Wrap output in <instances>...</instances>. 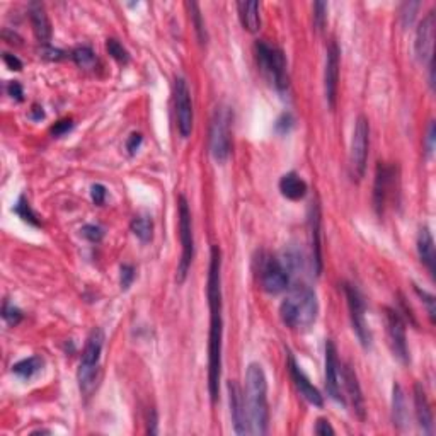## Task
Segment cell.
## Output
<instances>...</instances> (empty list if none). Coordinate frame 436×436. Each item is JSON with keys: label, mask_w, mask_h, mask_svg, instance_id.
I'll list each match as a JSON object with an SVG mask.
<instances>
[{"label": "cell", "mask_w": 436, "mask_h": 436, "mask_svg": "<svg viewBox=\"0 0 436 436\" xmlns=\"http://www.w3.org/2000/svg\"><path fill=\"white\" fill-rule=\"evenodd\" d=\"M208 307H210V332H208V392L211 401H217L222 379V252L218 245L211 247L208 267Z\"/></svg>", "instance_id": "cell-1"}, {"label": "cell", "mask_w": 436, "mask_h": 436, "mask_svg": "<svg viewBox=\"0 0 436 436\" xmlns=\"http://www.w3.org/2000/svg\"><path fill=\"white\" fill-rule=\"evenodd\" d=\"M245 408H247L251 435H266L269 424V406H267V382L263 366L251 363L245 373Z\"/></svg>", "instance_id": "cell-2"}, {"label": "cell", "mask_w": 436, "mask_h": 436, "mask_svg": "<svg viewBox=\"0 0 436 436\" xmlns=\"http://www.w3.org/2000/svg\"><path fill=\"white\" fill-rule=\"evenodd\" d=\"M317 296L305 285L293 288L280 305L281 321L290 329H309L317 319Z\"/></svg>", "instance_id": "cell-3"}, {"label": "cell", "mask_w": 436, "mask_h": 436, "mask_svg": "<svg viewBox=\"0 0 436 436\" xmlns=\"http://www.w3.org/2000/svg\"><path fill=\"white\" fill-rule=\"evenodd\" d=\"M256 60H258L259 68L265 75L269 77L271 82L274 84L278 91L288 89L290 84V77H288V64L285 53L278 46L269 45V43L256 41L254 45Z\"/></svg>", "instance_id": "cell-4"}, {"label": "cell", "mask_w": 436, "mask_h": 436, "mask_svg": "<svg viewBox=\"0 0 436 436\" xmlns=\"http://www.w3.org/2000/svg\"><path fill=\"white\" fill-rule=\"evenodd\" d=\"M102 346H104V332L101 329H94L87 338L86 348L82 351V360H80L77 380H79L80 390L84 394H89L96 386L99 360H101Z\"/></svg>", "instance_id": "cell-5"}, {"label": "cell", "mask_w": 436, "mask_h": 436, "mask_svg": "<svg viewBox=\"0 0 436 436\" xmlns=\"http://www.w3.org/2000/svg\"><path fill=\"white\" fill-rule=\"evenodd\" d=\"M178 215H179V239H181V261L178 266V283H182L188 276V271L191 267L194 256V239H193V223L191 210H189L188 200L184 196H179L178 200Z\"/></svg>", "instance_id": "cell-6"}, {"label": "cell", "mask_w": 436, "mask_h": 436, "mask_svg": "<svg viewBox=\"0 0 436 436\" xmlns=\"http://www.w3.org/2000/svg\"><path fill=\"white\" fill-rule=\"evenodd\" d=\"M230 116L229 108H217L210 124V152L217 162H225L230 155Z\"/></svg>", "instance_id": "cell-7"}, {"label": "cell", "mask_w": 436, "mask_h": 436, "mask_svg": "<svg viewBox=\"0 0 436 436\" xmlns=\"http://www.w3.org/2000/svg\"><path fill=\"white\" fill-rule=\"evenodd\" d=\"M368 149H370V124L368 120L363 115L358 116L357 123H354L353 138H351V172L354 178L360 181L365 176L366 171V160H368Z\"/></svg>", "instance_id": "cell-8"}, {"label": "cell", "mask_w": 436, "mask_h": 436, "mask_svg": "<svg viewBox=\"0 0 436 436\" xmlns=\"http://www.w3.org/2000/svg\"><path fill=\"white\" fill-rule=\"evenodd\" d=\"M344 295H346L348 300V310H350L353 331L357 332L360 343L363 344L365 348H370V344H372V334H370L368 324H366L363 298H361L358 288L350 283H344Z\"/></svg>", "instance_id": "cell-9"}, {"label": "cell", "mask_w": 436, "mask_h": 436, "mask_svg": "<svg viewBox=\"0 0 436 436\" xmlns=\"http://www.w3.org/2000/svg\"><path fill=\"white\" fill-rule=\"evenodd\" d=\"M174 102L178 130L182 138H188L193 131V102L188 82L184 77H178L174 84Z\"/></svg>", "instance_id": "cell-10"}, {"label": "cell", "mask_w": 436, "mask_h": 436, "mask_svg": "<svg viewBox=\"0 0 436 436\" xmlns=\"http://www.w3.org/2000/svg\"><path fill=\"white\" fill-rule=\"evenodd\" d=\"M259 276H261L263 288L273 295L287 290L288 283H290V273H288L287 265H283L280 259L273 258V256H266L265 259H261Z\"/></svg>", "instance_id": "cell-11"}, {"label": "cell", "mask_w": 436, "mask_h": 436, "mask_svg": "<svg viewBox=\"0 0 436 436\" xmlns=\"http://www.w3.org/2000/svg\"><path fill=\"white\" fill-rule=\"evenodd\" d=\"M386 325H387V338L388 346L392 353L401 363L409 361L408 339H406V325L402 321L401 314L394 309H386Z\"/></svg>", "instance_id": "cell-12"}, {"label": "cell", "mask_w": 436, "mask_h": 436, "mask_svg": "<svg viewBox=\"0 0 436 436\" xmlns=\"http://www.w3.org/2000/svg\"><path fill=\"white\" fill-rule=\"evenodd\" d=\"M339 46L332 39L325 51V70H324V93L325 101L331 109L336 108L338 99V82H339Z\"/></svg>", "instance_id": "cell-13"}, {"label": "cell", "mask_w": 436, "mask_h": 436, "mask_svg": "<svg viewBox=\"0 0 436 436\" xmlns=\"http://www.w3.org/2000/svg\"><path fill=\"white\" fill-rule=\"evenodd\" d=\"M341 365L338 360V350L336 344L331 339L325 343V388L332 401L339 402V404H346L343 394H341Z\"/></svg>", "instance_id": "cell-14"}, {"label": "cell", "mask_w": 436, "mask_h": 436, "mask_svg": "<svg viewBox=\"0 0 436 436\" xmlns=\"http://www.w3.org/2000/svg\"><path fill=\"white\" fill-rule=\"evenodd\" d=\"M435 26L436 14L435 10L428 12V16L421 21L416 29V39H414V51L419 61L433 60V41H435Z\"/></svg>", "instance_id": "cell-15"}, {"label": "cell", "mask_w": 436, "mask_h": 436, "mask_svg": "<svg viewBox=\"0 0 436 436\" xmlns=\"http://www.w3.org/2000/svg\"><path fill=\"white\" fill-rule=\"evenodd\" d=\"M229 401H230V414H232V424L236 435H251L249 428L247 408H245V397L243 388L237 382H229Z\"/></svg>", "instance_id": "cell-16"}, {"label": "cell", "mask_w": 436, "mask_h": 436, "mask_svg": "<svg viewBox=\"0 0 436 436\" xmlns=\"http://www.w3.org/2000/svg\"><path fill=\"white\" fill-rule=\"evenodd\" d=\"M392 184H394V167L387 166L386 162H379L375 172V184H373V208L379 217H382L386 211Z\"/></svg>", "instance_id": "cell-17"}, {"label": "cell", "mask_w": 436, "mask_h": 436, "mask_svg": "<svg viewBox=\"0 0 436 436\" xmlns=\"http://www.w3.org/2000/svg\"><path fill=\"white\" fill-rule=\"evenodd\" d=\"M288 370H290L292 380L293 383H295L296 390L300 392V395H302L309 404L315 406V408H322V406H324V399H322L321 392L310 383V380L307 379L305 373L302 372V368H300L298 363L295 361L293 354H288Z\"/></svg>", "instance_id": "cell-18"}, {"label": "cell", "mask_w": 436, "mask_h": 436, "mask_svg": "<svg viewBox=\"0 0 436 436\" xmlns=\"http://www.w3.org/2000/svg\"><path fill=\"white\" fill-rule=\"evenodd\" d=\"M341 379L344 380V387H346V394L351 402V408H353L354 416H357L358 419L363 421L366 417L365 397H363V392H361V386H360V382H358L357 372L353 370V366L344 365L343 377H341Z\"/></svg>", "instance_id": "cell-19"}, {"label": "cell", "mask_w": 436, "mask_h": 436, "mask_svg": "<svg viewBox=\"0 0 436 436\" xmlns=\"http://www.w3.org/2000/svg\"><path fill=\"white\" fill-rule=\"evenodd\" d=\"M309 229L310 247H312V263L315 274L322 273V252H321V208L319 203H312L309 208Z\"/></svg>", "instance_id": "cell-20"}, {"label": "cell", "mask_w": 436, "mask_h": 436, "mask_svg": "<svg viewBox=\"0 0 436 436\" xmlns=\"http://www.w3.org/2000/svg\"><path fill=\"white\" fill-rule=\"evenodd\" d=\"M414 408H416L417 424H419L421 431L428 436L433 435V431H435L433 411H431V406L426 397V392H424V388L421 387L419 383L414 386Z\"/></svg>", "instance_id": "cell-21"}, {"label": "cell", "mask_w": 436, "mask_h": 436, "mask_svg": "<svg viewBox=\"0 0 436 436\" xmlns=\"http://www.w3.org/2000/svg\"><path fill=\"white\" fill-rule=\"evenodd\" d=\"M29 19H31V26L32 31H35L36 39H38L41 45H48L51 38V24L43 3L32 2L31 6H29Z\"/></svg>", "instance_id": "cell-22"}, {"label": "cell", "mask_w": 436, "mask_h": 436, "mask_svg": "<svg viewBox=\"0 0 436 436\" xmlns=\"http://www.w3.org/2000/svg\"><path fill=\"white\" fill-rule=\"evenodd\" d=\"M417 254H419L421 263L428 267V271L431 273V276H435L436 271V251H435V240L431 236L430 229L423 227L417 236Z\"/></svg>", "instance_id": "cell-23"}, {"label": "cell", "mask_w": 436, "mask_h": 436, "mask_svg": "<svg viewBox=\"0 0 436 436\" xmlns=\"http://www.w3.org/2000/svg\"><path fill=\"white\" fill-rule=\"evenodd\" d=\"M280 191L288 200L298 201L305 196L309 188H307V182L296 172H287L280 179Z\"/></svg>", "instance_id": "cell-24"}, {"label": "cell", "mask_w": 436, "mask_h": 436, "mask_svg": "<svg viewBox=\"0 0 436 436\" xmlns=\"http://www.w3.org/2000/svg\"><path fill=\"white\" fill-rule=\"evenodd\" d=\"M237 10H239V19L243 23L244 29L249 32H258L261 28V17H259V3L254 0H245V2H237Z\"/></svg>", "instance_id": "cell-25"}, {"label": "cell", "mask_w": 436, "mask_h": 436, "mask_svg": "<svg viewBox=\"0 0 436 436\" xmlns=\"http://www.w3.org/2000/svg\"><path fill=\"white\" fill-rule=\"evenodd\" d=\"M392 419H394V426L399 430H404L408 426V409H406V399L404 392L399 383H394L392 388Z\"/></svg>", "instance_id": "cell-26"}, {"label": "cell", "mask_w": 436, "mask_h": 436, "mask_svg": "<svg viewBox=\"0 0 436 436\" xmlns=\"http://www.w3.org/2000/svg\"><path fill=\"white\" fill-rule=\"evenodd\" d=\"M43 366H45V360H43L41 357H31V358H26V360L14 365L12 372L16 373L19 379L29 380V379H32L35 375H38V373L43 370Z\"/></svg>", "instance_id": "cell-27"}, {"label": "cell", "mask_w": 436, "mask_h": 436, "mask_svg": "<svg viewBox=\"0 0 436 436\" xmlns=\"http://www.w3.org/2000/svg\"><path fill=\"white\" fill-rule=\"evenodd\" d=\"M130 229L142 243H149L152 239V232H153V223L149 217H135L131 220Z\"/></svg>", "instance_id": "cell-28"}, {"label": "cell", "mask_w": 436, "mask_h": 436, "mask_svg": "<svg viewBox=\"0 0 436 436\" xmlns=\"http://www.w3.org/2000/svg\"><path fill=\"white\" fill-rule=\"evenodd\" d=\"M12 211L17 215V217L23 218L26 223H29V225L39 227V220H38V217H36L35 211H32V208L29 207L28 200H26L24 196H19V200H17V203L14 205Z\"/></svg>", "instance_id": "cell-29"}, {"label": "cell", "mask_w": 436, "mask_h": 436, "mask_svg": "<svg viewBox=\"0 0 436 436\" xmlns=\"http://www.w3.org/2000/svg\"><path fill=\"white\" fill-rule=\"evenodd\" d=\"M186 7H188L189 14H191L194 31H196L198 39H200V43L203 45V43H207V29H205L203 17H201V12H200V6H198L196 2H188L186 3Z\"/></svg>", "instance_id": "cell-30"}, {"label": "cell", "mask_w": 436, "mask_h": 436, "mask_svg": "<svg viewBox=\"0 0 436 436\" xmlns=\"http://www.w3.org/2000/svg\"><path fill=\"white\" fill-rule=\"evenodd\" d=\"M72 60L82 68H93L96 64V55L89 46H79L72 51Z\"/></svg>", "instance_id": "cell-31"}, {"label": "cell", "mask_w": 436, "mask_h": 436, "mask_svg": "<svg viewBox=\"0 0 436 436\" xmlns=\"http://www.w3.org/2000/svg\"><path fill=\"white\" fill-rule=\"evenodd\" d=\"M106 50H108V53L111 55L118 64H128V61H130V53H128L126 48H124L118 39H108V41H106Z\"/></svg>", "instance_id": "cell-32"}, {"label": "cell", "mask_w": 436, "mask_h": 436, "mask_svg": "<svg viewBox=\"0 0 436 436\" xmlns=\"http://www.w3.org/2000/svg\"><path fill=\"white\" fill-rule=\"evenodd\" d=\"M2 317L9 325H17L21 321H23V312L6 300L2 307Z\"/></svg>", "instance_id": "cell-33"}, {"label": "cell", "mask_w": 436, "mask_h": 436, "mask_svg": "<svg viewBox=\"0 0 436 436\" xmlns=\"http://www.w3.org/2000/svg\"><path fill=\"white\" fill-rule=\"evenodd\" d=\"M325 21H328V3L325 2H315L314 3V24L315 28L321 31L324 29Z\"/></svg>", "instance_id": "cell-34"}, {"label": "cell", "mask_w": 436, "mask_h": 436, "mask_svg": "<svg viewBox=\"0 0 436 436\" xmlns=\"http://www.w3.org/2000/svg\"><path fill=\"white\" fill-rule=\"evenodd\" d=\"M82 236L89 239L91 243H101L102 237H104V230L99 225H86L82 229Z\"/></svg>", "instance_id": "cell-35"}, {"label": "cell", "mask_w": 436, "mask_h": 436, "mask_svg": "<svg viewBox=\"0 0 436 436\" xmlns=\"http://www.w3.org/2000/svg\"><path fill=\"white\" fill-rule=\"evenodd\" d=\"M135 280V267L131 265H123L122 266V276H120V283H122L123 290H128L130 285Z\"/></svg>", "instance_id": "cell-36"}, {"label": "cell", "mask_w": 436, "mask_h": 436, "mask_svg": "<svg viewBox=\"0 0 436 436\" xmlns=\"http://www.w3.org/2000/svg\"><path fill=\"white\" fill-rule=\"evenodd\" d=\"M72 128V120H61V122L55 123V126H51V135H53V137H64V135L68 133Z\"/></svg>", "instance_id": "cell-37"}, {"label": "cell", "mask_w": 436, "mask_h": 436, "mask_svg": "<svg viewBox=\"0 0 436 436\" xmlns=\"http://www.w3.org/2000/svg\"><path fill=\"white\" fill-rule=\"evenodd\" d=\"M314 433L315 435H321V436H328V435H334L336 431H334V428L331 426V423H329L328 419L321 417V419H317V423H315Z\"/></svg>", "instance_id": "cell-38"}, {"label": "cell", "mask_w": 436, "mask_h": 436, "mask_svg": "<svg viewBox=\"0 0 436 436\" xmlns=\"http://www.w3.org/2000/svg\"><path fill=\"white\" fill-rule=\"evenodd\" d=\"M416 293L417 295L421 296V298H423V302L426 303V307H428V314H430V317H431V322H435V314H436V310H435V296L433 295H430V293L428 292H421L419 288L416 287Z\"/></svg>", "instance_id": "cell-39"}, {"label": "cell", "mask_w": 436, "mask_h": 436, "mask_svg": "<svg viewBox=\"0 0 436 436\" xmlns=\"http://www.w3.org/2000/svg\"><path fill=\"white\" fill-rule=\"evenodd\" d=\"M106 196H108V191H106V188L102 184H94L93 188H91V198H93L94 203L99 205V207L104 203Z\"/></svg>", "instance_id": "cell-40"}, {"label": "cell", "mask_w": 436, "mask_h": 436, "mask_svg": "<svg viewBox=\"0 0 436 436\" xmlns=\"http://www.w3.org/2000/svg\"><path fill=\"white\" fill-rule=\"evenodd\" d=\"M142 142H144V138H142L140 133H131L126 140L128 153H130V155H135V153H137V150L140 149Z\"/></svg>", "instance_id": "cell-41"}, {"label": "cell", "mask_w": 436, "mask_h": 436, "mask_svg": "<svg viewBox=\"0 0 436 436\" xmlns=\"http://www.w3.org/2000/svg\"><path fill=\"white\" fill-rule=\"evenodd\" d=\"M419 7V3L417 2H409V3H404V7L402 9V19H404V26L411 24L413 19H414V12H416V9Z\"/></svg>", "instance_id": "cell-42"}, {"label": "cell", "mask_w": 436, "mask_h": 436, "mask_svg": "<svg viewBox=\"0 0 436 436\" xmlns=\"http://www.w3.org/2000/svg\"><path fill=\"white\" fill-rule=\"evenodd\" d=\"M2 58H3V64H6L10 70H16V72L23 70V61H21L17 57H14V55L3 53Z\"/></svg>", "instance_id": "cell-43"}, {"label": "cell", "mask_w": 436, "mask_h": 436, "mask_svg": "<svg viewBox=\"0 0 436 436\" xmlns=\"http://www.w3.org/2000/svg\"><path fill=\"white\" fill-rule=\"evenodd\" d=\"M7 93H9L10 97L16 99V101H19V102L24 99L23 86H21L19 82H9V86H7Z\"/></svg>", "instance_id": "cell-44"}, {"label": "cell", "mask_w": 436, "mask_h": 436, "mask_svg": "<svg viewBox=\"0 0 436 436\" xmlns=\"http://www.w3.org/2000/svg\"><path fill=\"white\" fill-rule=\"evenodd\" d=\"M292 124H293L292 116L290 115H283L280 120H278L276 130L281 131V133H287V131L292 128Z\"/></svg>", "instance_id": "cell-45"}, {"label": "cell", "mask_w": 436, "mask_h": 436, "mask_svg": "<svg viewBox=\"0 0 436 436\" xmlns=\"http://www.w3.org/2000/svg\"><path fill=\"white\" fill-rule=\"evenodd\" d=\"M41 55L45 58H50V60H61V58H64V51H60V50H55V48H51V46H48L46 45L45 48L41 50Z\"/></svg>", "instance_id": "cell-46"}, {"label": "cell", "mask_w": 436, "mask_h": 436, "mask_svg": "<svg viewBox=\"0 0 436 436\" xmlns=\"http://www.w3.org/2000/svg\"><path fill=\"white\" fill-rule=\"evenodd\" d=\"M426 152L431 153L433 152V146H435V123H430V128H428V137H426Z\"/></svg>", "instance_id": "cell-47"}, {"label": "cell", "mask_w": 436, "mask_h": 436, "mask_svg": "<svg viewBox=\"0 0 436 436\" xmlns=\"http://www.w3.org/2000/svg\"><path fill=\"white\" fill-rule=\"evenodd\" d=\"M150 435H157V413L155 411H150V417H149V428H146Z\"/></svg>", "instance_id": "cell-48"}, {"label": "cell", "mask_w": 436, "mask_h": 436, "mask_svg": "<svg viewBox=\"0 0 436 436\" xmlns=\"http://www.w3.org/2000/svg\"><path fill=\"white\" fill-rule=\"evenodd\" d=\"M31 118H32V120H41V118H45V113H43V108H39V106H32V109H31Z\"/></svg>", "instance_id": "cell-49"}]
</instances>
